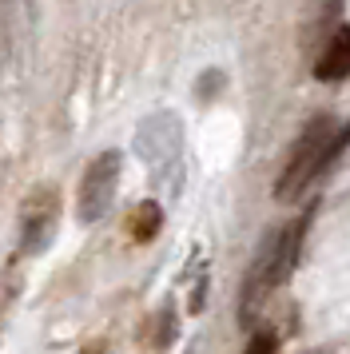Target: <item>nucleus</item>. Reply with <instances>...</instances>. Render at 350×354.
Segmentation results:
<instances>
[{
	"mask_svg": "<svg viewBox=\"0 0 350 354\" xmlns=\"http://www.w3.org/2000/svg\"><path fill=\"white\" fill-rule=\"evenodd\" d=\"M311 223V215H302L295 227H283V231H270L267 239L259 243L255 251V263L247 279H243V299H239V315H243V326L255 319V310L263 306L270 290L283 283L291 267H295V255H299V243H302V231Z\"/></svg>",
	"mask_w": 350,
	"mask_h": 354,
	"instance_id": "obj_1",
	"label": "nucleus"
},
{
	"mask_svg": "<svg viewBox=\"0 0 350 354\" xmlns=\"http://www.w3.org/2000/svg\"><path fill=\"white\" fill-rule=\"evenodd\" d=\"M331 147H334V120L331 115H315L306 128L299 131V140L291 144V156L283 163V176L275 179V199H299L302 187H311V179L331 163Z\"/></svg>",
	"mask_w": 350,
	"mask_h": 354,
	"instance_id": "obj_2",
	"label": "nucleus"
},
{
	"mask_svg": "<svg viewBox=\"0 0 350 354\" xmlns=\"http://www.w3.org/2000/svg\"><path fill=\"white\" fill-rule=\"evenodd\" d=\"M120 171H124V156L120 151H104L100 160L88 163V171L80 179V203H76L80 223H100L108 215L111 199H116Z\"/></svg>",
	"mask_w": 350,
	"mask_h": 354,
	"instance_id": "obj_3",
	"label": "nucleus"
},
{
	"mask_svg": "<svg viewBox=\"0 0 350 354\" xmlns=\"http://www.w3.org/2000/svg\"><path fill=\"white\" fill-rule=\"evenodd\" d=\"M136 147L147 160V167L156 171L159 183H167V187L179 183V128H175L172 115L147 120L140 128V136H136Z\"/></svg>",
	"mask_w": 350,
	"mask_h": 354,
	"instance_id": "obj_4",
	"label": "nucleus"
},
{
	"mask_svg": "<svg viewBox=\"0 0 350 354\" xmlns=\"http://www.w3.org/2000/svg\"><path fill=\"white\" fill-rule=\"evenodd\" d=\"M60 223V195L52 187H36L20 207V255H40Z\"/></svg>",
	"mask_w": 350,
	"mask_h": 354,
	"instance_id": "obj_5",
	"label": "nucleus"
},
{
	"mask_svg": "<svg viewBox=\"0 0 350 354\" xmlns=\"http://www.w3.org/2000/svg\"><path fill=\"white\" fill-rule=\"evenodd\" d=\"M315 76L326 80V84L347 80L350 76V28H338V32H334V40L322 48V56H318Z\"/></svg>",
	"mask_w": 350,
	"mask_h": 354,
	"instance_id": "obj_6",
	"label": "nucleus"
},
{
	"mask_svg": "<svg viewBox=\"0 0 350 354\" xmlns=\"http://www.w3.org/2000/svg\"><path fill=\"white\" fill-rule=\"evenodd\" d=\"M159 227H163V211H159V203H140L136 207V215H131V239L136 243H151L159 235Z\"/></svg>",
	"mask_w": 350,
	"mask_h": 354,
	"instance_id": "obj_7",
	"label": "nucleus"
},
{
	"mask_svg": "<svg viewBox=\"0 0 350 354\" xmlns=\"http://www.w3.org/2000/svg\"><path fill=\"white\" fill-rule=\"evenodd\" d=\"M247 354H275V335H270V330L255 335V338H251V346H247Z\"/></svg>",
	"mask_w": 350,
	"mask_h": 354,
	"instance_id": "obj_8",
	"label": "nucleus"
}]
</instances>
